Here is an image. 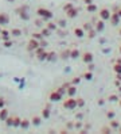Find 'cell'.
<instances>
[{
    "label": "cell",
    "instance_id": "cell-30",
    "mask_svg": "<svg viewBox=\"0 0 121 134\" xmlns=\"http://www.w3.org/2000/svg\"><path fill=\"white\" fill-rule=\"evenodd\" d=\"M120 96L117 95V93H110V95L108 96V102H110V103H114V102H118Z\"/></svg>",
    "mask_w": 121,
    "mask_h": 134
},
{
    "label": "cell",
    "instance_id": "cell-34",
    "mask_svg": "<svg viewBox=\"0 0 121 134\" xmlns=\"http://www.w3.org/2000/svg\"><path fill=\"white\" fill-rule=\"evenodd\" d=\"M113 72H114L116 75H117V73H121V64L116 62V64L113 65Z\"/></svg>",
    "mask_w": 121,
    "mask_h": 134
},
{
    "label": "cell",
    "instance_id": "cell-15",
    "mask_svg": "<svg viewBox=\"0 0 121 134\" xmlns=\"http://www.w3.org/2000/svg\"><path fill=\"white\" fill-rule=\"evenodd\" d=\"M73 33H74V35H75L77 38H84V37L86 35L85 30H84L82 27H74V30H73Z\"/></svg>",
    "mask_w": 121,
    "mask_h": 134
},
{
    "label": "cell",
    "instance_id": "cell-53",
    "mask_svg": "<svg viewBox=\"0 0 121 134\" xmlns=\"http://www.w3.org/2000/svg\"><path fill=\"white\" fill-rule=\"evenodd\" d=\"M118 106H120V107H121V98H120V99H118Z\"/></svg>",
    "mask_w": 121,
    "mask_h": 134
},
{
    "label": "cell",
    "instance_id": "cell-42",
    "mask_svg": "<svg viewBox=\"0 0 121 134\" xmlns=\"http://www.w3.org/2000/svg\"><path fill=\"white\" fill-rule=\"evenodd\" d=\"M5 104H7V100H5V98H4V96H0V108L5 107Z\"/></svg>",
    "mask_w": 121,
    "mask_h": 134
},
{
    "label": "cell",
    "instance_id": "cell-41",
    "mask_svg": "<svg viewBox=\"0 0 121 134\" xmlns=\"http://www.w3.org/2000/svg\"><path fill=\"white\" fill-rule=\"evenodd\" d=\"M31 35H32V38H35V39H38V41H40V39L43 38L42 33H32Z\"/></svg>",
    "mask_w": 121,
    "mask_h": 134
},
{
    "label": "cell",
    "instance_id": "cell-1",
    "mask_svg": "<svg viewBox=\"0 0 121 134\" xmlns=\"http://www.w3.org/2000/svg\"><path fill=\"white\" fill-rule=\"evenodd\" d=\"M35 14H36V16H38L39 19H42L43 22L51 20V19L54 18V12H53L51 10L46 8V7H38L36 11H35Z\"/></svg>",
    "mask_w": 121,
    "mask_h": 134
},
{
    "label": "cell",
    "instance_id": "cell-58",
    "mask_svg": "<svg viewBox=\"0 0 121 134\" xmlns=\"http://www.w3.org/2000/svg\"><path fill=\"white\" fill-rule=\"evenodd\" d=\"M0 42H2V37H0Z\"/></svg>",
    "mask_w": 121,
    "mask_h": 134
},
{
    "label": "cell",
    "instance_id": "cell-26",
    "mask_svg": "<svg viewBox=\"0 0 121 134\" xmlns=\"http://www.w3.org/2000/svg\"><path fill=\"white\" fill-rule=\"evenodd\" d=\"M56 58H58V54H56L55 52H48V54H47V60H46V61L53 62V61H55Z\"/></svg>",
    "mask_w": 121,
    "mask_h": 134
},
{
    "label": "cell",
    "instance_id": "cell-56",
    "mask_svg": "<svg viewBox=\"0 0 121 134\" xmlns=\"http://www.w3.org/2000/svg\"><path fill=\"white\" fill-rule=\"evenodd\" d=\"M2 30H3V26H0V33H2Z\"/></svg>",
    "mask_w": 121,
    "mask_h": 134
},
{
    "label": "cell",
    "instance_id": "cell-28",
    "mask_svg": "<svg viewBox=\"0 0 121 134\" xmlns=\"http://www.w3.org/2000/svg\"><path fill=\"white\" fill-rule=\"evenodd\" d=\"M4 125L7 126V127H12V125H14V115H8L7 119L4 121Z\"/></svg>",
    "mask_w": 121,
    "mask_h": 134
},
{
    "label": "cell",
    "instance_id": "cell-37",
    "mask_svg": "<svg viewBox=\"0 0 121 134\" xmlns=\"http://www.w3.org/2000/svg\"><path fill=\"white\" fill-rule=\"evenodd\" d=\"M100 131L101 133H113V129L110 127V126H102Z\"/></svg>",
    "mask_w": 121,
    "mask_h": 134
},
{
    "label": "cell",
    "instance_id": "cell-11",
    "mask_svg": "<svg viewBox=\"0 0 121 134\" xmlns=\"http://www.w3.org/2000/svg\"><path fill=\"white\" fill-rule=\"evenodd\" d=\"M94 29H95L97 33H102V31L105 30V20H102V19L98 18V20L94 23Z\"/></svg>",
    "mask_w": 121,
    "mask_h": 134
},
{
    "label": "cell",
    "instance_id": "cell-23",
    "mask_svg": "<svg viewBox=\"0 0 121 134\" xmlns=\"http://www.w3.org/2000/svg\"><path fill=\"white\" fill-rule=\"evenodd\" d=\"M109 126L113 129V131H114V130H118V129H120V122L116 121L114 118H113V119H109Z\"/></svg>",
    "mask_w": 121,
    "mask_h": 134
},
{
    "label": "cell",
    "instance_id": "cell-35",
    "mask_svg": "<svg viewBox=\"0 0 121 134\" xmlns=\"http://www.w3.org/2000/svg\"><path fill=\"white\" fill-rule=\"evenodd\" d=\"M81 80H82V77H81V76H75L74 79H73V80L70 81L73 85H78L79 83H81Z\"/></svg>",
    "mask_w": 121,
    "mask_h": 134
},
{
    "label": "cell",
    "instance_id": "cell-32",
    "mask_svg": "<svg viewBox=\"0 0 121 134\" xmlns=\"http://www.w3.org/2000/svg\"><path fill=\"white\" fill-rule=\"evenodd\" d=\"M2 43H3V46L4 48H12L14 46V41H11V39H7V41H2Z\"/></svg>",
    "mask_w": 121,
    "mask_h": 134
},
{
    "label": "cell",
    "instance_id": "cell-16",
    "mask_svg": "<svg viewBox=\"0 0 121 134\" xmlns=\"http://www.w3.org/2000/svg\"><path fill=\"white\" fill-rule=\"evenodd\" d=\"M10 115V110H8L7 107H3V108H0V121L4 122L7 119V116Z\"/></svg>",
    "mask_w": 121,
    "mask_h": 134
},
{
    "label": "cell",
    "instance_id": "cell-46",
    "mask_svg": "<svg viewBox=\"0 0 121 134\" xmlns=\"http://www.w3.org/2000/svg\"><path fill=\"white\" fill-rule=\"evenodd\" d=\"M82 2H84V4H85V5H87V4H90V3H94L93 0H82Z\"/></svg>",
    "mask_w": 121,
    "mask_h": 134
},
{
    "label": "cell",
    "instance_id": "cell-4",
    "mask_svg": "<svg viewBox=\"0 0 121 134\" xmlns=\"http://www.w3.org/2000/svg\"><path fill=\"white\" fill-rule=\"evenodd\" d=\"M39 41H38V39H35V38H30L28 39V42H27V46H26V50L27 52H30V53H32V52H35L38 48H39Z\"/></svg>",
    "mask_w": 121,
    "mask_h": 134
},
{
    "label": "cell",
    "instance_id": "cell-43",
    "mask_svg": "<svg viewBox=\"0 0 121 134\" xmlns=\"http://www.w3.org/2000/svg\"><path fill=\"white\" fill-rule=\"evenodd\" d=\"M71 7H73V3H66V4H65V5L62 7V10H63V12H66L67 10H70V8H71Z\"/></svg>",
    "mask_w": 121,
    "mask_h": 134
},
{
    "label": "cell",
    "instance_id": "cell-20",
    "mask_svg": "<svg viewBox=\"0 0 121 134\" xmlns=\"http://www.w3.org/2000/svg\"><path fill=\"white\" fill-rule=\"evenodd\" d=\"M10 34H11V37L19 38V37H22V35H23V31H22V29H16V27H14V29H11Z\"/></svg>",
    "mask_w": 121,
    "mask_h": 134
},
{
    "label": "cell",
    "instance_id": "cell-17",
    "mask_svg": "<svg viewBox=\"0 0 121 134\" xmlns=\"http://www.w3.org/2000/svg\"><path fill=\"white\" fill-rule=\"evenodd\" d=\"M86 12H89V14H95V12H98V7H97L95 3H90V4L86 5Z\"/></svg>",
    "mask_w": 121,
    "mask_h": 134
},
{
    "label": "cell",
    "instance_id": "cell-13",
    "mask_svg": "<svg viewBox=\"0 0 121 134\" xmlns=\"http://www.w3.org/2000/svg\"><path fill=\"white\" fill-rule=\"evenodd\" d=\"M10 23V15L5 12H0V26H5Z\"/></svg>",
    "mask_w": 121,
    "mask_h": 134
},
{
    "label": "cell",
    "instance_id": "cell-12",
    "mask_svg": "<svg viewBox=\"0 0 121 134\" xmlns=\"http://www.w3.org/2000/svg\"><path fill=\"white\" fill-rule=\"evenodd\" d=\"M42 119H43V118H42V115H32V118H31V125L32 126H35V127H38V126H40V123H42Z\"/></svg>",
    "mask_w": 121,
    "mask_h": 134
},
{
    "label": "cell",
    "instance_id": "cell-49",
    "mask_svg": "<svg viewBox=\"0 0 121 134\" xmlns=\"http://www.w3.org/2000/svg\"><path fill=\"white\" fill-rule=\"evenodd\" d=\"M89 65V70H93L94 69V65H93V62H90V64H87Z\"/></svg>",
    "mask_w": 121,
    "mask_h": 134
},
{
    "label": "cell",
    "instance_id": "cell-5",
    "mask_svg": "<svg viewBox=\"0 0 121 134\" xmlns=\"http://www.w3.org/2000/svg\"><path fill=\"white\" fill-rule=\"evenodd\" d=\"M35 53V57L38 61H46L47 60V54L48 52H46V48H42V46H39V48L34 52Z\"/></svg>",
    "mask_w": 121,
    "mask_h": 134
},
{
    "label": "cell",
    "instance_id": "cell-55",
    "mask_svg": "<svg viewBox=\"0 0 121 134\" xmlns=\"http://www.w3.org/2000/svg\"><path fill=\"white\" fill-rule=\"evenodd\" d=\"M118 92H121V85L118 87Z\"/></svg>",
    "mask_w": 121,
    "mask_h": 134
},
{
    "label": "cell",
    "instance_id": "cell-25",
    "mask_svg": "<svg viewBox=\"0 0 121 134\" xmlns=\"http://www.w3.org/2000/svg\"><path fill=\"white\" fill-rule=\"evenodd\" d=\"M59 58H62V60H69V58H70V49L62 50V52L59 53Z\"/></svg>",
    "mask_w": 121,
    "mask_h": 134
},
{
    "label": "cell",
    "instance_id": "cell-33",
    "mask_svg": "<svg viewBox=\"0 0 121 134\" xmlns=\"http://www.w3.org/2000/svg\"><path fill=\"white\" fill-rule=\"evenodd\" d=\"M82 79H85V80H92L93 79V73H92V70H87V72L84 73Z\"/></svg>",
    "mask_w": 121,
    "mask_h": 134
},
{
    "label": "cell",
    "instance_id": "cell-48",
    "mask_svg": "<svg viewBox=\"0 0 121 134\" xmlns=\"http://www.w3.org/2000/svg\"><path fill=\"white\" fill-rule=\"evenodd\" d=\"M114 85H116V87H120V85H121V81L116 79V80H114Z\"/></svg>",
    "mask_w": 121,
    "mask_h": 134
},
{
    "label": "cell",
    "instance_id": "cell-6",
    "mask_svg": "<svg viewBox=\"0 0 121 134\" xmlns=\"http://www.w3.org/2000/svg\"><path fill=\"white\" fill-rule=\"evenodd\" d=\"M110 15H112V11L109 8H106V7H102L101 10H98V18L105 20V22H109Z\"/></svg>",
    "mask_w": 121,
    "mask_h": 134
},
{
    "label": "cell",
    "instance_id": "cell-14",
    "mask_svg": "<svg viewBox=\"0 0 121 134\" xmlns=\"http://www.w3.org/2000/svg\"><path fill=\"white\" fill-rule=\"evenodd\" d=\"M40 115H42L43 119H48V118L51 116V110H50V106L47 104L46 107H43V108H42V114H40Z\"/></svg>",
    "mask_w": 121,
    "mask_h": 134
},
{
    "label": "cell",
    "instance_id": "cell-27",
    "mask_svg": "<svg viewBox=\"0 0 121 134\" xmlns=\"http://www.w3.org/2000/svg\"><path fill=\"white\" fill-rule=\"evenodd\" d=\"M20 122H22V118L18 116V115H14V125H12V127H15V129L20 127Z\"/></svg>",
    "mask_w": 121,
    "mask_h": 134
},
{
    "label": "cell",
    "instance_id": "cell-2",
    "mask_svg": "<svg viewBox=\"0 0 121 134\" xmlns=\"http://www.w3.org/2000/svg\"><path fill=\"white\" fill-rule=\"evenodd\" d=\"M62 107L66 110H75L77 108V98L75 96H67L63 100Z\"/></svg>",
    "mask_w": 121,
    "mask_h": 134
},
{
    "label": "cell",
    "instance_id": "cell-3",
    "mask_svg": "<svg viewBox=\"0 0 121 134\" xmlns=\"http://www.w3.org/2000/svg\"><path fill=\"white\" fill-rule=\"evenodd\" d=\"M16 12H18V15H19V18L22 19V20H30V14H28V7L24 4V5H22V7H19V8H16L15 10Z\"/></svg>",
    "mask_w": 121,
    "mask_h": 134
},
{
    "label": "cell",
    "instance_id": "cell-39",
    "mask_svg": "<svg viewBox=\"0 0 121 134\" xmlns=\"http://www.w3.org/2000/svg\"><path fill=\"white\" fill-rule=\"evenodd\" d=\"M84 106H85V100H84L82 98H78V99H77V107L82 108Z\"/></svg>",
    "mask_w": 121,
    "mask_h": 134
},
{
    "label": "cell",
    "instance_id": "cell-54",
    "mask_svg": "<svg viewBox=\"0 0 121 134\" xmlns=\"http://www.w3.org/2000/svg\"><path fill=\"white\" fill-rule=\"evenodd\" d=\"M118 34H120V35H121V27H120V29H118Z\"/></svg>",
    "mask_w": 121,
    "mask_h": 134
},
{
    "label": "cell",
    "instance_id": "cell-19",
    "mask_svg": "<svg viewBox=\"0 0 121 134\" xmlns=\"http://www.w3.org/2000/svg\"><path fill=\"white\" fill-rule=\"evenodd\" d=\"M30 126H31V121L27 119V118H23L22 122H20V129L22 130H28Z\"/></svg>",
    "mask_w": 121,
    "mask_h": 134
},
{
    "label": "cell",
    "instance_id": "cell-44",
    "mask_svg": "<svg viewBox=\"0 0 121 134\" xmlns=\"http://www.w3.org/2000/svg\"><path fill=\"white\" fill-rule=\"evenodd\" d=\"M82 126H84V123H82V122H75V123H74V130H78V131H79Z\"/></svg>",
    "mask_w": 121,
    "mask_h": 134
},
{
    "label": "cell",
    "instance_id": "cell-38",
    "mask_svg": "<svg viewBox=\"0 0 121 134\" xmlns=\"http://www.w3.org/2000/svg\"><path fill=\"white\" fill-rule=\"evenodd\" d=\"M105 115H106V118H108V119H113V118L116 116V113L113 111V110H109V111H108L106 114H105Z\"/></svg>",
    "mask_w": 121,
    "mask_h": 134
},
{
    "label": "cell",
    "instance_id": "cell-47",
    "mask_svg": "<svg viewBox=\"0 0 121 134\" xmlns=\"http://www.w3.org/2000/svg\"><path fill=\"white\" fill-rule=\"evenodd\" d=\"M104 103H105V99H98V106H104Z\"/></svg>",
    "mask_w": 121,
    "mask_h": 134
},
{
    "label": "cell",
    "instance_id": "cell-10",
    "mask_svg": "<svg viewBox=\"0 0 121 134\" xmlns=\"http://www.w3.org/2000/svg\"><path fill=\"white\" fill-rule=\"evenodd\" d=\"M120 20H121V18L118 16V14H117L116 11H113L112 15H110V18H109L110 25H112V26H118V25H120Z\"/></svg>",
    "mask_w": 121,
    "mask_h": 134
},
{
    "label": "cell",
    "instance_id": "cell-9",
    "mask_svg": "<svg viewBox=\"0 0 121 134\" xmlns=\"http://www.w3.org/2000/svg\"><path fill=\"white\" fill-rule=\"evenodd\" d=\"M78 12H79V10L77 8V7L73 5L70 10H67L66 12H65V15H66V18H67V19H74V18L78 16Z\"/></svg>",
    "mask_w": 121,
    "mask_h": 134
},
{
    "label": "cell",
    "instance_id": "cell-52",
    "mask_svg": "<svg viewBox=\"0 0 121 134\" xmlns=\"http://www.w3.org/2000/svg\"><path fill=\"white\" fill-rule=\"evenodd\" d=\"M118 54H120V56H121V45L118 46Z\"/></svg>",
    "mask_w": 121,
    "mask_h": 134
},
{
    "label": "cell",
    "instance_id": "cell-50",
    "mask_svg": "<svg viewBox=\"0 0 121 134\" xmlns=\"http://www.w3.org/2000/svg\"><path fill=\"white\" fill-rule=\"evenodd\" d=\"M116 12H117V14H118V16H120V18H121V7H118V10H117V11H116Z\"/></svg>",
    "mask_w": 121,
    "mask_h": 134
},
{
    "label": "cell",
    "instance_id": "cell-18",
    "mask_svg": "<svg viewBox=\"0 0 121 134\" xmlns=\"http://www.w3.org/2000/svg\"><path fill=\"white\" fill-rule=\"evenodd\" d=\"M75 93H77V85L70 84L67 87V90H66V95L67 96H75Z\"/></svg>",
    "mask_w": 121,
    "mask_h": 134
},
{
    "label": "cell",
    "instance_id": "cell-45",
    "mask_svg": "<svg viewBox=\"0 0 121 134\" xmlns=\"http://www.w3.org/2000/svg\"><path fill=\"white\" fill-rule=\"evenodd\" d=\"M66 127H67V130H71V129H74V123H73L71 121H69V122H67V125H66Z\"/></svg>",
    "mask_w": 121,
    "mask_h": 134
},
{
    "label": "cell",
    "instance_id": "cell-36",
    "mask_svg": "<svg viewBox=\"0 0 121 134\" xmlns=\"http://www.w3.org/2000/svg\"><path fill=\"white\" fill-rule=\"evenodd\" d=\"M94 26H92V23L90 22H85L84 23V26H82V29L85 30V33H86V31H89V30H90V29H93Z\"/></svg>",
    "mask_w": 121,
    "mask_h": 134
},
{
    "label": "cell",
    "instance_id": "cell-24",
    "mask_svg": "<svg viewBox=\"0 0 121 134\" xmlns=\"http://www.w3.org/2000/svg\"><path fill=\"white\" fill-rule=\"evenodd\" d=\"M0 37H2V41H7V39H11V34H10V31L3 29L2 30V33H0Z\"/></svg>",
    "mask_w": 121,
    "mask_h": 134
},
{
    "label": "cell",
    "instance_id": "cell-57",
    "mask_svg": "<svg viewBox=\"0 0 121 134\" xmlns=\"http://www.w3.org/2000/svg\"><path fill=\"white\" fill-rule=\"evenodd\" d=\"M118 133H121V129H118Z\"/></svg>",
    "mask_w": 121,
    "mask_h": 134
},
{
    "label": "cell",
    "instance_id": "cell-40",
    "mask_svg": "<svg viewBox=\"0 0 121 134\" xmlns=\"http://www.w3.org/2000/svg\"><path fill=\"white\" fill-rule=\"evenodd\" d=\"M56 25H58V27H61V29H65V27H66V20L59 19L58 22H56Z\"/></svg>",
    "mask_w": 121,
    "mask_h": 134
},
{
    "label": "cell",
    "instance_id": "cell-29",
    "mask_svg": "<svg viewBox=\"0 0 121 134\" xmlns=\"http://www.w3.org/2000/svg\"><path fill=\"white\" fill-rule=\"evenodd\" d=\"M40 33H42L43 38H47V37H50V35H51L53 31H51V30H48V29L44 26V27H42V30H40Z\"/></svg>",
    "mask_w": 121,
    "mask_h": 134
},
{
    "label": "cell",
    "instance_id": "cell-7",
    "mask_svg": "<svg viewBox=\"0 0 121 134\" xmlns=\"http://www.w3.org/2000/svg\"><path fill=\"white\" fill-rule=\"evenodd\" d=\"M81 60H82L84 64L87 65L94 61V54L92 52H84V53H81Z\"/></svg>",
    "mask_w": 121,
    "mask_h": 134
},
{
    "label": "cell",
    "instance_id": "cell-31",
    "mask_svg": "<svg viewBox=\"0 0 121 134\" xmlns=\"http://www.w3.org/2000/svg\"><path fill=\"white\" fill-rule=\"evenodd\" d=\"M97 34H98V33L95 31V29H94V27H93V29H90L89 31H86V35H87V38H90V39L95 38V35H97Z\"/></svg>",
    "mask_w": 121,
    "mask_h": 134
},
{
    "label": "cell",
    "instance_id": "cell-22",
    "mask_svg": "<svg viewBox=\"0 0 121 134\" xmlns=\"http://www.w3.org/2000/svg\"><path fill=\"white\" fill-rule=\"evenodd\" d=\"M46 27H47L48 30H51V31H56V30L59 29V27H58V25H56V22H51V20H47Z\"/></svg>",
    "mask_w": 121,
    "mask_h": 134
},
{
    "label": "cell",
    "instance_id": "cell-8",
    "mask_svg": "<svg viewBox=\"0 0 121 134\" xmlns=\"http://www.w3.org/2000/svg\"><path fill=\"white\" fill-rule=\"evenodd\" d=\"M62 98H63V95L58 90H53L50 93H48V100L50 102H61Z\"/></svg>",
    "mask_w": 121,
    "mask_h": 134
},
{
    "label": "cell",
    "instance_id": "cell-51",
    "mask_svg": "<svg viewBox=\"0 0 121 134\" xmlns=\"http://www.w3.org/2000/svg\"><path fill=\"white\" fill-rule=\"evenodd\" d=\"M116 79L121 81V73H117V75H116Z\"/></svg>",
    "mask_w": 121,
    "mask_h": 134
},
{
    "label": "cell",
    "instance_id": "cell-21",
    "mask_svg": "<svg viewBox=\"0 0 121 134\" xmlns=\"http://www.w3.org/2000/svg\"><path fill=\"white\" fill-rule=\"evenodd\" d=\"M81 57V52L77 49V48H74V49H70V58H73V60H77V58H79Z\"/></svg>",
    "mask_w": 121,
    "mask_h": 134
}]
</instances>
